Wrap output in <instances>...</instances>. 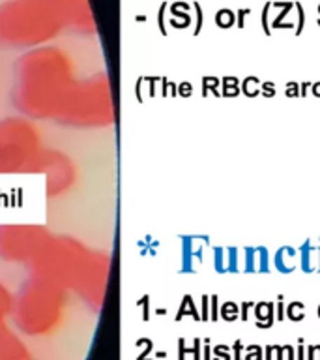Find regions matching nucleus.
Here are the masks:
<instances>
[{"label":"nucleus","instance_id":"1","mask_svg":"<svg viewBox=\"0 0 320 360\" xmlns=\"http://www.w3.org/2000/svg\"><path fill=\"white\" fill-rule=\"evenodd\" d=\"M66 51L44 45L27 51L13 68V105L28 120H58L77 84Z\"/></svg>","mask_w":320,"mask_h":360},{"label":"nucleus","instance_id":"2","mask_svg":"<svg viewBox=\"0 0 320 360\" xmlns=\"http://www.w3.org/2000/svg\"><path fill=\"white\" fill-rule=\"evenodd\" d=\"M45 0H6L0 4V47L32 51L49 45L62 30Z\"/></svg>","mask_w":320,"mask_h":360},{"label":"nucleus","instance_id":"3","mask_svg":"<svg viewBox=\"0 0 320 360\" xmlns=\"http://www.w3.org/2000/svg\"><path fill=\"white\" fill-rule=\"evenodd\" d=\"M66 304V289L56 281L30 274L13 298L11 314L25 334H49L60 323Z\"/></svg>","mask_w":320,"mask_h":360},{"label":"nucleus","instance_id":"4","mask_svg":"<svg viewBox=\"0 0 320 360\" xmlns=\"http://www.w3.org/2000/svg\"><path fill=\"white\" fill-rule=\"evenodd\" d=\"M56 122L84 129L107 128L116 122L109 75L95 73L88 79H79Z\"/></svg>","mask_w":320,"mask_h":360},{"label":"nucleus","instance_id":"5","mask_svg":"<svg viewBox=\"0 0 320 360\" xmlns=\"http://www.w3.org/2000/svg\"><path fill=\"white\" fill-rule=\"evenodd\" d=\"M92 252L86 244L72 236H51L38 257L28 264L30 274L56 281L64 289H75Z\"/></svg>","mask_w":320,"mask_h":360},{"label":"nucleus","instance_id":"6","mask_svg":"<svg viewBox=\"0 0 320 360\" xmlns=\"http://www.w3.org/2000/svg\"><path fill=\"white\" fill-rule=\"evenodd\" d=\"M41 148L38 128L28 118L0 120V174L28 173Z\"/></svg>","mask_w":320,"mask_h":360},{"label":"nucleus","instance_id":"7","mask_svg":"<svg viewBox=\"0 0 320 360\" xmlns=\"http://www.w3.org/2000/svg\"><path fill=\"white\" fill-rule=\"evenodd\" d=\"M51 233L38 224H2L0 225V259L8 263L30 264L44 246Z\"/></svg>","mask_w":320,"mask_h":360},{"label":"nucleus","instance_id":"8","mask_svg":"<svg viewBox=\"0 0 320 360\" xmlns=\"http://www.w3.org/2000/svg\"><path fill=\"white\" fill-rule=\"evenodd\" d=\"M28 173L45 176V191L49 197H58L66 193L77 180V167L69 156L53 148H41L34 158Z\"/></svg>","mask_w":320,"mask_h":360},{"label":"nucleus","instance_id":"9","mask_svg":"<svg viewBox=\"0 0 320 360\" xmlns=\"http://www.w3.org/2000/svg\"><path fill=\"white\" fill-rule=\"evenodd\" d=\"M112 257L111 253L95 252L92 253L86 269H84L81 280L75 285L73 291L77 292L79 297L83 298L84 302L92 306V308H100L105 297L107 280H109V272H111Z\"/></svg>","mask_w":320,"mask_h":360},{"label":"nucleus","instance_id":"10","mask_svg":"<svg viewBox=\"0 0 320 360\" xmlns=\"http://www.w3.org/2000/svg\"><path fill=\"white\" fill-rule=\"evenodd\" d=\"M60 19L62 27L79 34H94L95 21L88 0H45Z\"/></svg>","mask_w":320,"mask_h":360},{"label":"nucleus","instance_id":"11","mask_svg":"<svg viewBox=\"0 0 320 360\" xmlns=\"http://www.w3.org/2000/svg\"><path fill=\"white\" fill-rule=\"evenodd\" d=\"M0 360H30V354L8 328L0 330Z\"/></svg>","mask_w":320,"mask_h":360},{"label":"nucleus","instance_id":"12","mask_svg":"<svg viewBox=\"0 0 320 360\" xmlns=\"http://www.w3.org/2000/svg\"><path fill=\"white\" fill-rule=\"evenodd\" d=\"M275 270L281 274H292L296 266L300 264V255H298V248L294 246H281L272 257Z\"/></svg>","mask_w":320,"mask_h":360},{"label":"nucleus","instance_id":"13","mask_svg":"<svg viewBox=\"0 0 320 360\" xmlns=\"http://www.w3.org/2000/svg\"><path fill=\"white\" fill-rule=\"evenodd\" d=\"M298 255H300V269L305 274L316 272V266H319V246H314L313 242L307 238V240L302 242V246L298 248Z\"/></svg>","mask_w":320,"mask_h":360},{"label":"nucleus","instance_id":"14","mask_svg":"<svg viewBox=\"0 0 320 360\" xmlns=\"http://www.w3.org/2000/svg\"><path fill=\"white\" fill-rule=\"evenodd\" d=\"M255 326L257 328H269L275 321V302H255L253 306Z\"/></svg>","mask_w":320,"mask_h":360},{"label":"nucleus","instance_id":"15","mask_svg":"<svg viewBox=\"0 0 320 360\" xmlns=\"http://www.w3.org/2000/svg\"><path fill=\"white\" fill-rule=\"evenodd\" d=\"M227 272H244L241 248H227Z\"/></svg>","mask_w":320,"mask_h":360},{"label":"nucleus","instance_id":"16","mask_svg":"<svg viewBox=\"0 0 320 360\" xmlns=\"http://www.w3.org/2000/svg\"><path fill=\"white\" fill-rule=\"evenodd\" d=\"M11 309H13V297H11L10 291L0 283V330L6 328L4 321L6 317L11 314Z\"/></svg>","mask_w":320,"mask_h":360},{"label":"nucleus","instance_id":"17","mask_svg":"<svg viewBox=\"0 0 320 360\" xmlns=\"http://www.w3.org/2000/svg\"><path fill=\"white\" fill-rule=\"evenodd\" d=\"M260 84H262L260 79L255 77V75H247L240 83V92L247 98H257L260 94Z\"/></svg>","mask_w":320,"mask_h":360},{"label":"nucleus","instance_id":"18","mask_svg":"<svg viewBox=\"0 0 320 360\" xmlns=\"http://www.w3.org/2000/svg\"><path fill=\"white\" fill-rule=\"evenodd\" d=\"M241 252H244V272H257L258 266V255H257V246H247L241 248Z\"/></svg>","mask_w":320,"mask_h":360},{"label":"nucleus","instance_id":"19","mask_svg":"<svg viewBox=\"0 0 320 360\" xmlns=\"http://www.w3.org/2000/svg\"><path fill=\"white\" fill-rule=\"evenodd\" d=\"M285 315L286 319H291L292 323H300V321L305 319V304L298 302V300H292L291 304H286Z\"/></svg>","mask_w":320,"mask_h":360},{"label":"nucleus","instance_id":"20","mask_svg":"<svg viewBox=\"0 0 320 360\" xmlns=\"http://www.w3.org/2000/svg\"><path fill=\"white\" fill-rule=\"evenodd\" d=\"M257 255H258L257 272H262V274H268V272H272V255H269L268 248L257 246Z\"/></svg>","mask_w":320,"mask_h":360},{"label":"nucleus","instance_id":"21","mask_svg":"<svg viewBox=\"0 0 320 360\" xmlns=\"http://www.w3.org/2000/svg\"><path fill=\"white\" fill-rule=\"evenodd\" d=\"M221 317H223L225 321H229V323L240 319V306L236 302H232V300L225 302L223 306H221Z\"/></svg>","mask_w":320,"mask_h":360},{"label":"nucleus","instance_id":"22","mask_svg":"<svg viewBox=\"0 0 320 360\" xmlns=\"http://www.w3.org/2000/svg\"><path fill=\"white\" fill-rule=\"evenodd\" d=\"M223 96H227V98H236L238 94H241L240 92V81L236 77H225L223 79V92H221Z\"/></svg>","mask_w":320,"mask_h":360},{"label":"nucleus","instance_id":"23","mask_svg":"<svg viewBox=\"0 0 320 360\" xmlns=\"http://www.w3.org/2000/svg\"><path fill=\"white\" fill-rule=\"evenodd\" d=\"M215 22L221 28H229L236 25V13L232 10H219L215 15Z\"/></svg>","mask_w":320,"mask_h":360},{"label":"nucleus","instance_id":"24","mask_svg":"<svg viewBox=\"0 0 320 360\" xmlns=\"http://www.w3.org/2000/svg\"><path fill=\"white\" fill-rule=\"evenodd\" d=\"M213 266L218 272H227V248H215L213 250Z\"/></svg>","mask_w":320,"mask_h":360},{"label":"nucleus","instance_id":"25","mask_svg":"<svg viewBox=\"0 0 320 360\" xmlns=\"http://www.w3.org/2000/svg\"><path fill=\"white\" fill-rule=\"evenodd\" d=\"M294 10H296V22H294V34L302 36L303 27H305V10L300 2H294Z\"/></svg>","mask_w":320,"mask_h":360},{"label":"nucleus","instance_id":"26","mask_svg":"<svg viewBox=\"0 0 320 360\" xmlns=\"http://www.w3.org/2000/svg\"><path fill=\"white\" fill-rule=\"evenodd\" d=\"M244 360H262V347L260 345H246Z\"/></svg>","mask_w":320,"mask_h":360},{"label":"nucleus","instance_id":"27","mask_svg":"<svg viewBox=\"0 0 320 360\" xmlns=\"http://www.w3.org/2000/svg\"><path fill=\"white\" fill-rule=\"evenodd\" d=\"M269 6L272 2H266L262 8V15H260V22H262V30L266 36H272V28H269Z\"/></svg>","mask_w":320,"mask_h":360},{"label":"nucleus","instance_id":"28","mask_svg":"<svg viewBox=\"0 0 320 360\" xmlns=\"http://www.w3.org/2000/svg\"><path fill=\"white\" fill-rule=\"evenodd\" d=\"M260 94H262L264 98H274V96L277 94V86H275V83H272V81H262V84H260Z\"/></svg>","mask_w":320,"mask_h":360},{"label":"nucleus","instance_id":"29","mask_svg":"<svg viewBox=\"0 0 320 360\" xmlns=\"http://www.w3.org/2000/svg\"><path fill=\"white\" fill-rule=\"evenodd\" d=\"M253 306H255V302H253V300H244V302L240 304V319L241 321L249 319V311L253 309Z\"/></svg>","mask_w":320,"mask_h":360},{"label":"nucleus","instance_id":"30","mask_svg":"<svg viewBox=\"0 0 320 360\" xmlns=\"http://www.w3.org/2000/svg\"><path fill=\"white\" fill-rule=\"evenodd\" d=\"M286 98H300V84L298 83H286V90H285Z\"/></svg>","mask_w":320,"mask_h":360},{"label":"nucleus","instance_id":"31","mask_svg":"<svg viewBox=\"0 0 320 360\" xmlns=\"http://www.w3.org/2000/svg\"><path fill=\"white\" fill-rule=\"evenodd\" d=\"M215 360H230V349L227 345L215 347Z\"/></svg>","mask_w":320,"mask_h":360},{"label":"nucleus","instance_id":"32","mask_svg":"<svg viewBox=\"0 0 320 360\" xmlns=\"http://www.w3.org/2000/svg\"><path fill=\"white\" fill-rule=\"evenodd\" d=\"M283 295H279V298H277V304H275V308H277V321H285L286 315H285V302H283Z\"/></svg>","mask_w":320,"mask_h":360},{"label":"nucleus","instance_id":"33","mask_svg":"<svg viewBox=\"0 0 320 360\" xmlns=\"http://www.w3.org/2000/svg\"><path fill=\"white\" fill-rule=\"evenodd\" d=\"M232 349H234V360H244V353H246V345L241 343V340L234 342Z\"/></svg>","mask_w":320,"mask_h":360},{"label":"nucleus","instance_id":"34","mask_svg":"<svg viewBox=\"0 0 320 360\" xmlns=\"http://www.w3.org/2000/svg\"><path fill=\"white\" fill-rule=\"evenodd\" d=\"M305 360H320V345H309Z\"/></svg>","mask_w":320,"mask_h":360},{"label":"nucleus","instance_id":"35","mask_svg":"<svg viewBox=\"0 0 320 360\" xmlns=\"http://www.w3.org/2000/svg\"><path fill=\"white\" fill-rule=\"evenodd\" d=\"M249 13H251V10H246V8H244V10H238V13H236V25H238V27L240 28H244L246 27V17L249 15Z\"/></svg>","mask_w":320,"mask_h":360},{"label":"nucleus","instance_id":"36","mask_svg":"<svg viewBox=\"0 0 320 360\" xmlns=\"http://www.w3.org/2000/svg\"><path fill=\"white\" fill-rule=\"evenodd\" d=\"M298 351H296V360H305V345H303V338L298 340Z\"/></svg>","mask_w":320,"mask_h":360},{"label":"nucleus","instance_id":"37","mask_svg":"<svg viewBox=\"0 0 320 360\" xmlns=\"http://www.w3.org/2000/svg\"><path fill=\"white\" fill-rule=\"evenodd\" d=\"M218 297H212V319L218 321Z\"/></svg>","mask_w":320,"mask_h":360},{"label":"nucleus","instance_id":"38","mask_svg":"<svg viewBox=\"0 0 320 360\" xmlns=\"http://www.w3.org/2000/svg\"><path fill=\"white\" fill-rule=\"evenodd\" d=\"M311 84H313V83H302V84H300V96H303V98H305L309 90H311Z\"/></svg>","mask_w":320,"mask_h":360},{"label":"nucleus","instance_id":"39","mask_svg":"<svg viewBox=\"0 0 320 360\" xmlns=\"http://www.w3.org/2000/svg\"><path fill=\"white\" fill-rule=\"evenodd\" d=\"M311 92H313V96L320 98V83H313V84H311Z\"/></svg>","mask_w":320,"mask_h":360},{"label":"nucleus","instance_id":"40","mask_svg":"<svg viewBox=\"0 0 320 360\" xmlns=\"http://www.w3.org/2000/svg\"><path fill=\"white\" fill-rule=\"evenodd\" d=\"M202 309H204V315H202V319H208V298H202Z\"/></svg>","mask_w":320,"mask_h":360},{"label":"nucleus","instance_id":"41","mask_svg":"<svg viewBox=\"0 0 320 360\" xmlns=\"http://www.w3.org/2000/svg\"><path fill=\"white\" fill-rule=\"evenodd\" d=\"M316 272H320V246H319V266H316Z\"/></svg>","mask_w":320,"mask_h":360},{"label":"nucleus","instance_id":"42","mask_svg":"<svg viewBox=\"0 0 320 360\" xmlns=\"http://www.w3.org/2000/svg\"><path fill=\"white\" fill-rule=\"evenodd\" d=\"M319 13H320V6H319ZM316 22H319V27H320V19H319V21H316Z\"/></svg>","mask_w":320,"mask_h":360},{"label":"nucleus","instance_id":"43","mask_svg":"<svg viewBox=\"0 0 320 360\" xmlns=\"http://www.w3.org/2000/svg\"><path fill=\"white\" fill-rule=\"evenodd\" d=\"M319 319H320V306H319Z\"/></svg>","mask_w":320,"mask_h":360},{"label":"nucleus","instance_id":"44","mask_svg":"<svg viewBox=\"0 0 320 360\" xmlns=\"http://www.w3.org/2000/svg\"><path fill=\"white\" fill-rule=\"evenodd\" d=\"M319 244H320V236H319Z\"/></svg>","mask_w":320,"mask_h":360}]
</instances>
